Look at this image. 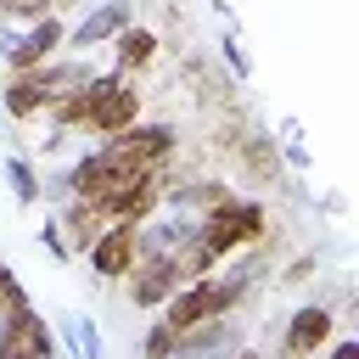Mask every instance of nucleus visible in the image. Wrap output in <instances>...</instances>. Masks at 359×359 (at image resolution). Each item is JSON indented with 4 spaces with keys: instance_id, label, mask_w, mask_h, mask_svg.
I'll use <instances>...</instances> for the list:
<instances>
[{
    "instance_id": "9",
    "label": "nucleus",
    "mask_w": 359,
    "mask_h": 359,
    "mask_svg": "<svg viewBox=\"0 0 359 359\" xmlns=\"http://www.w3.org/2000/svg\"><path fill=\"white\" fill-rule=\"evenodd\" d=\"M90 269H95V280H123L129 275V264L140 258V224H123V219H112L95 241H90Z\"/></svg>"
},
{
    "instance_id": "26",
    "label": "nucleus",
    "mask_w": 359,
    "mask_h": 359,
    "mask_svg": "<svg viewBox=\"0 0 359 359\" xmlns=\"http://www.w3.org/2000/svg\"><path fill=\"white\" fill-rule=\"evenodd\" d=\"M0 353H6V348H0Z\"/></svg>"
},
{
    "instance_id": "23",
    "label": "nucleus",
    "mask_w": 359,
    "mask_h": 359,
    "mask_svg": "<svg viewBox=\"0 0 359 359\" xmlns=\"http://www.w3.org/2000/svg\"><path fill=\"white\" fill-rule=\"evenodd\" d=\"M230 359H258V353H252V348H241V353H230Z\"/></svg>"
},
{
    "instance_id": "3",
    "label": "nucleus",
    "mask_w": 359,
    "mask_h": 359,
    "mask_svg": "<svg viewBox=\"0 0 359 359\" xmlns=\"http://www.w3.org/2000/svg\"><path fill=\"white\" fill-rule=\"evenodd\" d=\"M264 236H269V213H264V202H252V196H230V202L196 213V241H202L213 258H236L241 247H252V241H264Z\"/></svg>"
},
{
    "instance_id": "16",
    "label": "nucleus",
    "mask_w": 359,
    "mask_h": 359,
    "mask_svg": "<svg viewBox=\"0 0 359 359\" xmlns=\"http://www.w3.org/2000/svg\"><path fill=\"white\" fill-rule=\"evenodd\" d=\"M6 185H11V196H17L22 208H34V202L45 196V180L34 174V163H28V157H6Z\"/></svg>"
},
{
    "instance_id": "1",
    "label": "nucleus",
    "mask_w": 359,
    "mask_h": 359,
    "mask_svg": "<svg viewBox=\"0 0 359 359\" xmlns=\"http://www.w3.org/2000/svg\"><path fill=\"white\" fill-rule=\"evenodd\" d=\"M90 79V62H39V67H22V73H6L0 79V107H6V118H17V123H28V118H45V107L62 95V90H73V84H84Z\"/></svg>"
},
{
    "instance_id": "15",
    "label": "nucleus",
    "mask_w": 359,
    "mask_h": 359,
    "mask_svg": "<svg viewBox=\"0 0 359 359\" xmlns=\"http://www.w3.org/2000/svg\"><path fill=\"white\" fill-rule=\"evenodd\" d=\"M241 168H247L252 180H280V157H275L269 135H247V140H241Z\"/></svg>"
},
{
    "instance_id": "12",
    "label": "nucleus",
    "mask_w": 359,
    "mask_h": 359,
    "mask_svg": "<svg viewBox=\"0 0 359 359\" xmlns=\"http://www.w3.org/2000/svg\"><path fill=\"white\" fill-rule=\"evenodd\" d=\"M157 50H163V39H157L151 28H140V22H129V28L112 39V62H118L112 73H129V79H135V73H146V67L157 62Z\"/></svg>"
},
{
    "instance_id": "5",
    "label": "nucleus",
    "mask_w": 359,
    "mask_h": 359,
    "mask_svg": "<svg viewBox=\"0 0 359 359\" xmlns=\"http://www.w3.org/2000/svg\"><path fill=\"white\" fill-rule=\"evenodd\" d=\"M140 118V90L129 73H90V112L79 123V135H118Z\"/></svg>"
},
{
    "instance_id": "8",
    "label": "nucleus",
    "mask_w": 359,
    "mask_h": 359,
    "mask_svg": "<svg viewBox=\"0 0 359 359\" xmlns=\"http://www.w3.org/2000/svg\"><path fill=\"white\" fill-rule=\"evenodd\" d=\"M123 286H129V303H135V309H163V303L174 297V286H180L174 252H140V258L129 264Z\"/></svg>"
},
{
    "instance_id": "18",
    "label": "nucleus",
    "mask_w": 359,
    "mask_h": 359,
    "mask_svg": "<svg viewBox=\"0 0 359 359\" xmlns=\"http://www.w3.org/2000/svg\"><path fill=\"white\" fill-rule=\"evenodd\" d=\"M67 331H73V342H79V359H101V331L90 325V320H67Z\"/></svg>"
},
{
    "instance_id": "24",
    "label": "nucleus",
    "mask_w": 359,
    "mask_h": 359,
    "mask_svg": "<svg viewBox=\"0 0 359 359\" xmlns=\"http://www.w3.org/2000/svg\"><path fill=\"white\" fill-rule=\"evenodd\" d=\"M0 79H6V56H0Z\"/></svg>"
},
{
    "instance_id": "20",
    "label": "nucleus",
    "mask_w": 359,
    "mask_h": 359,
    "mask_svg": "<svg viewBox=\"0 0 359 359\" xmlns=\"http://www.w3.org/2000/svg\"><path fill=\"white\" fill-rule=\"evenodd\" d=\"M39 247H50L56 258H73V252H67V241H62V224H56V219H45V224H39Z\"/></svg>"
},
{
    "instance_id": "4",
    "label": "nucleus",
    "mask_w": 359,
    "mask_h": 359,
    "mask_svg": "<svg viewBox=\"0 0 359 359\" xmlns=\"http://www.w3.org/2000/svg\"><path fill=\"white\" fill-rule=\"evenodd\" d=\"M174 146H180L174 123H140V118H135L129 129H118V135L101 140V157H107L118 174H146V168H168Z\"/></svg>"
},
{
    "instance_id": "6",
    "label": "nucleus",
    "mask_w": 359,
    "mask_h": 359,
    "mask_svg": "<svg viewBox=\"0 0 359 359\" xmlns=\"http://www.w3.org/2000/svg\"><path fill=\"white\" fill-rule=\"evenodd\" d=\"M0 348L11 359H56V331L45 325V314L28 303V309H11L0 314ZM0 353V359H6Z\"/></svg>"
},
{
    "instance_id": "19",
    "label": "nucleus",
    "mask_w": 359,
    "mask_h": 359,
    "mask_svg": "<svg viewBox=\"0 0 359 359\" xmlns=\"http://www.w3.org/2000/svg\"><path fill=\"white\" fill-rule=\"evenodd\" d=\"M11 309H28V292H22V280H17V275H6V280H0V314H11Z\"/></svg>"
},
{
    "instance_id": "2",
    "label": "nucleus",
    "mask_w": 359,
    "mask_h": 359,
    "mask_svg": "<svg viewBox=\"0 0 359 359\" xmlns=\"http://www.w3.org/2000/svg\"><path fill=\"white\" fill-rule=\"evenodd\" d=\"M241 297H247V275L241 269H230V275H196V280H180L174 286V297L163 303L157 320L174 325V331H191L202 320H230Z\"/></svg>"
},
{
    "instance_id": "7",
    "label": "nucleus",
    "mask_w": 359,
    "mask_h": 359,
    "mask_svg": "<svg viewBox=\"0 0 359 359\" xmlns=\"http://www.w3.org/2000/svg\"><path fill=\"white\" fill-rule=\"evenodd\" d=\"M62 39H67V22L50 11V17H39V22H28L22 34H11L6 45H0V56H6V73H22V67H39V62H50L56 50H62Z\"/></svg>"
},
{
    "instance_id": "27",
    "label": "nucleus",
    "mask_w": 359,
    "mask_h": 359,
    "mask_svg": "<svg viewBox=\"0 0 359 359\" xmlns=\"http://www.w3.org/2000/svg\"><path fill=\"white\" fill-rule=\"evenodd\" d=\"M6 359H11V353H6Z\"/></svg>"
},
{
    "instance_id": "17",
    "label": "nucleus",
    "mask_w": 359,
    "mask_h": 359,
    "mask_svg": "<svg viewBox=\"0 0 359 359\" xmlns=\"http://www.w3.org/2000/svg\"><path fill=\"white\" fill-rule=\"evenodd\" d=\"M174 353H180V331L163 325V320H151L146 337H140V359H174Z\"/></svg>"
},
{
    "instance_id": "22",
    "label": "nucleus",
    "mask_w": 359,
    "mask_h": 359,
    "mask_svg": "<svg viewBox=\"0 0 359 359\" xmlns=\"http://www.w3.org/2000/svg\"><path fill=\"white\" fill-rule=\"evenodd\" d=\"M314 275V258H292V269H286V280H309Z\"/></svg>"
},
{
    "instance_id": "11",
    "label": "nucleus",
    "mask_w": 359,
    "mask_h": 359,
    "mask_svg": "<svg viewBox=\"0 0 359 359\" xmlns=\"http://www.w3.org/2000/svg\"><path fill=\"white\" fill-rule=\"evenodd\" d=\"M129 22H135V0H101V6L79 22V28H67L62 50H90V45H107V39H118Z\"/></svg>"
},
{
    "instance_id": "13",
    "label": "nucleus",
    "mask_w": 359,
    "mask_h": 359,
    "mask_svg": "<svg viewBox=\"0 0 359 359\" xmlns=\"http://www.w3.org/2000/svg\"><path fill=\"white\" fill-rule=\"evenodd\" d=\"M236 196V185H224V180H185V185H168L163 191V202L168 208H180V213H208V208H219V202H230Z\"/></svg>"
},
{
    "instance_id": "25",
    "label": "nucleus",
    "mask_w": 359,
    "mask_h": 359,
    "mask_svg": "<svg viewBox=\"0 0 359 359\" xmlns=\"http://www.w3.org/2000/svg\"><path fill=\"white\" fill-rule=\"evenodd\" d=\"M6 275H11V269H6V264H0V280H6Z\"/></svg>"
},
{
    "instance_id": "10",
    "label": "nucleus",
    "mask_w": 359,
    "mask_h": 359,
    "mask_svg": "<svg viewBox=\"0 0 359 359\" xmlns=\"http://www.w3.org/2000/svg\"><path fill=\"white\" fill-rule=\"evenodd\" d=\"M331 337H337V314H331L325 303H303V309H292V320H286L280 359H314Z\"/></svg>"
},
{
    "instance_id": "14",
    "label": "nucleus",
    "mask_w": 359,
    "mask_h": 359,
    "mask_svg": "<svg viewBox=\"0 0 359 359\" xmlns=\"http://www.w3.org/2000/svg\"><path fill=\"white\" fill-rule=\"evenodd\" d=\"M56 224H62V241H67V252H73V258H84V252H90V241L107 230V219H101L90 202H79V196H67V208H62V219H56Z\"/></svg>"
},
{
    "instance_id": "21",
    "label": "nucleus",
    "mask_w": 359,
    "mask_h": 359,
    "mask_svg": "<svg viewBox=\"0 0 359 359\" xmlns=\"http://www.w3.org/2000/svg\"><path fill=\"white\" fill-rule=\"evenodd\" d=\"M325 359H359V342H353V337H337V342H331V353H325Z\"/></svg>"
}]
</instances>
